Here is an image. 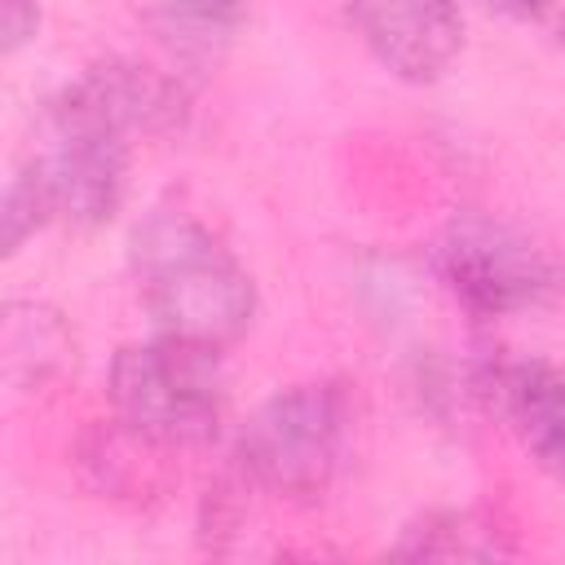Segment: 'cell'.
I'll return each instance as SVG.
<instances>
[{"label":"cell","mask_w":565,"mask_h":565,"mask_svg":"<svg viewBox=\"0 0 565 565\" xmlns=\"http://www.w3.org/2000/svg\"><path fill=\"white\" fill-rule=\"evenodd\" d=\"M128 265L154 327L207 349L234 344L256 313L252 274L190 212L154 207L132 225Z\"/></svg>","instance_id":"6da1fadb"},{"label":"cell","mask_w":565,"mask_h":565,"mask_svg":"<svg viewBox=\"0 0 565 565\" xmlns=\"http://www.w3.org/2000/svg\"><path fill=\"white\" fill-rule=\"evenodd\" d=\"M44 221L93 230L124 203L128 132L124 124L75 79L40 115L35 154L22 163Z\"/></svg>","instance_id":"7a4b0ae2"},{"label":"cell","mask_w":565,"mask_h":565,"mask_svg":"<svg viewBox=\"0 0 565 565\" xmlns=\"http://www.w3.org/2000/svg\"><path fill=\"white\" fill-rule=\"evenodd\" d=\"M216 353L221 349L163 331L146 344H124L106 375L115 424L159 450L207 441L225 411V380Z\"/></svg>","instance_id":"3957f363"},{"label":"cell","mask_w":565,"mask_h":565,"mask_svg":"<svg viewBox=\"0 0 565 565\" xmlns=\"http://www.w3.org/2000/svg\"><path fill=\"white\" fill-rule=\"evenodd\" d=\"M349 446V393L313 380L260 402L238 433V468L252 486L278 499L322 494Z\"/></svg>","instance_id":"277c9868"},{"label":"cell","mask_w":565,"mask_h":565,"mask_svg":"<svg viewBox=\"0 0 565 565\" xmlns=\"http://www.w3.org/2000/svg\"><path fill=\"white\" fill-rule=\"evenodd\" d=\"M437 274L446 278L455 300L477 318L534 309L561 287V269L552 252L539 247L530 234L490 216H463L441 234Z\"/></svg>","instance_id":"5b68a950"},{"label":"cell","mask_w":565,"mask_h":565,"mask_svg":"<svg viewBox=\"0 0 565 565\" xmlns=\"http://www.w3.org/2000/svg\"><path fill=\"white\" fill-rule=\"evenodd\" d=\"M349 22L371 57L406 84L441 79L463 49L459 0H349Z\"/></svg>","instance_id":"8992f818"},{"label":"cell","mask_w":565,"mask_h":565,"mask_svg":"<svg viewBox=\"0 0 565 565\" xmlns=\"http://www.w3.org/2000/svg\"><path fill=\"white\" fill-rule=\"evenodd\" d=\"M494 402L525 455L565 486V366L525 358L494 371Z\"/></svg>","instance_id":"52a82bcc"},{"label":"cell","mask_w":565,"mask_h":565,"mask_svg":"<svg viewBox=\"0 0 565 565\" xmlns=\"http://www.w3.org/2000/svg\"><path fill=\"white\" fill-rule=\"evenodd\" d=\"M137 22L177 57V62H212L238 18L243 0H128Z\"/></svg>","instance_id":"ba28073f"},{"label":"cell","mask_w":565,"mask_h":565,"mask_svg":"<svg viewBox=\"0 0 565 565\" xmlns=\"http://www.w3.org/2000/svg\"><path fill=\"white\" fill-rule=\"evenodd\" d=\"M402 552L411 556H499V534L490 521H481L477 512H441L428 516L411 530V539L402 543Z\"/></svg>","instance_id":"9c48e42d"},{"label":"cell","mask_w":565,"mask_h":565,"mask_svg":"<svg viewBox=\"0 0 565 565\" xmlns=\"http://www.w3.org/2000/svg\"><path fill=\"white\" fill-rule=\"evenodd\" d=\"M4 49H22L31 35H35V22H40V0H4Z\"/></svg>","instance_id":"30bf717a"},{"label":"cell","mask_w":565,"mask_h":565,"mask_svg":"<svg viewBox=\"0 0 565 565\" xmlns=\"http://www.w3.org/2000/svg\"><path fill=\"white\" fill-rule=\"evenodd\" d=\"M494 4L499 13H512V18H539L543 13V0H486Z\"/></svg>","instance_id":"8fae6325"},{"label":"cell","mask_w":565,"mask_h":565,"mask_svg":"<svg viewBox=\"0 0 565 565\" xmlns=\"http://www.w3.org/2000/svg\"><path fill=\"white\" fill-rule=\"evenodd\" d=\"M539 18H547L552 31L565 40V0H543V13H539Z\"/></svg>","instance_id":"7c38bea8"}]
</instances>
